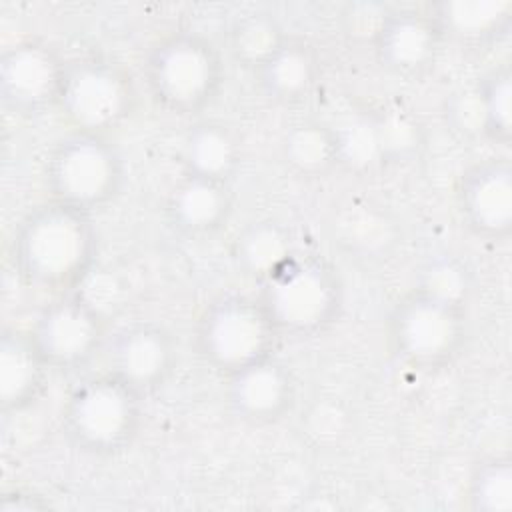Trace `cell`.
<instances>
[{
	"mask_svg": "<svg viewBox=\"0 0 512 512\" xmlns=\"http://www.w3.org/2000/svg\"><path fill=\"white\" fill-rule=\"evenodd\" d=\"M48 364L28 330H2L0 338V408L4 414L30 408L44 392Z\"/></svg>",
	"mask_w": 512,
	"mask_h": 512,
	"instance_id": "17",
	"label": "cell"
},
{
	"mask_svg": "<svg viewBox=\"0 0 512 512\" xmlns=\"http://www.w3.org/2000/svg\"><path fill=\"white\" fill-rule=\"evenodd\" d=\"M468 334L466 304L422 288L402 296L388 316V342L394 356L420 372L450 366L462 354Z\"/></svg>",
	"mask_w": 512,
	"mask_h": 512,
	"instance_id": "4",
	"label": "cell"
},
{
	"mask_svg": "<svg viewBox=\"0 0 512 512\" xmlns=\"http://www.w3.org/2000/svg\"><path fill=\"white\" fill-rule=\"evenodd\" d=\"M232 254L238 268L262 284L296 254V248L288 228L276 220H258L236 236Z\"/></svg>",
	"mask_w": 512,
	"mask_h": 512,
	"instance_id": "20",
	"label": "cell"
},
{
	"mask_svg": "<svg viewBox=\"0 0 512 512\" xmlns=\"http://www.w3.org/2000/svg\"><path fill=\"white\" fill-rule=\"evenodd\" d=\"M456 208L464 226L488 242L512 234V164L506 156L482 158L458 176Z\"/></svg>",
	"mask_w": 512,
	"mask_h": 512,
	"instance_id": "11",
	"label": "cell"
},
{
	"mask_svg": "<svg viewBox=\"0 0 512 512\" xmlns=\"http://www.w3.org/2000/svg\"><path fill=\"white\" fill-rule=\"evenodd\" d=\"M282 158L302 178L328 176L340 166L336 130L320 120H302L290 126L282 138Z\"/></svg>",
	"mask_w": 512,
	"mask_h": 512,
	"instance_id": "21",
	"label": "cell"
},
{
	"mask_svg": "<svg viewBox=\"0 0 512 512\" xmlns=\"http://www.w3.org/2000/svg\"><path fill=\"white\" fill-rule=\"evenodd\" d=\"M444 40L462 46H484L504 38L512 24V4L502 0H458L430 6Z\"/></svg>",
	"mask_w": 512,
	"mask_h": 512,
	"instance_id": "19",
	"label": "cell"
},
{
	"mask_svg": "<svg viewBox=\"0 0 512 512\" xmlns=\"http://www.w3.org/2000/svg\"><path fill=\"white\" fill-rule=\"evenodd\" d=\"M142 400L110 370L82 378L62 406V432L82 454L108 458L130 448L142 426Z\"/></svg>",
	"mask_w": 512,
	"mask_h": 512,
	"instance_id": "3",
	"label": "cell"
},
{
	"mask_svg": "<svg viewBox=\"0 0 512 512\" xmlns=\"http://www.w3.org/2000/svg\"><path fill=\"white\" fill-rule=\"evenodd\" d=\"M98 254L92 214L56 200L34 206L16 226L10 262L22 284L64 294L90 274Z\"/></svg>",
	"mask_w": 512,
	"mask_h": 512,
	"instance_id": "1",
	"label": "cell"
},
{
	"mask_svg": "<svg viewBox=\"0 0 512 512\" xmlns=\"http://www.w3.org/2000/svg\"><path fill=\"white\" fill-rule=\"evenodd\" d=\"M50 372H76L106 344V320L92 300L72 290L56 294L28 328Z\"/></svg>",
	"mask_w": 512,
	"mask_h": 512,
	"instance_id": "9",
	"label": "cell"
},
{
	"mask_svg": "<svg viewBox=\"0 0 512 512\" xmlns=\"http://www.w3.org/2000/svg\"><path fill=\"white\" fill-rule=\"evenodd\" d=\"M284 38L286 32L282 24L270 12L254 10L234 20L228 34V46L232 58L242 68L254 72Z\"/></svg>",
	"mask_w": 512,
	"mask_h": 512,
	"instance_id": "24",
	"label": "cell"
},
{
	"mask_svg": "<svg viewBox=\"0 0 512 512\" xmlns=\"http://www.w3.org/2000/svg\"><path fill=\"white\" fill-rule=\"evenodd\" d=\"M258 298L280 336L312 338L326 332L340 318L344 286L328 262L296 252L260 284Z\"/></svg>",
	"mask_w": 512,
	"mask_h": 512,
	"instance_id": "6",
	"label": "cell"
},
{
	"mask_svg": "<svg viewBox=\"0 0 512 512\" xmlns=\"http://www.w3.org/2000/svg\"><path fill=\"white\" fill-rule=\"evenodd\" d=\"M108 370L144 398L162 388L178 362L170 330L154 322H136L114 334L106 348Z\"/></svg>",
	"mask_w": 512,
	"mask_h": 512,
	"instance_id": "13",
	"label": "cell"
},
{
	"mask_svg": "<svg viewBox=\"0 0 512 512\" xmlns=\"http://www.w3.org/2000/svg\"><path fill=\"white\" fill-rule=\"evenodd\" d=\"M382 160H404L416 152L420 130L416 120L402 110H384L372 116Z\"/></svg>",
	"mask_w": 512,
	"mask_h": 512,
	"instance_id": "26",
	"label": "cell"
},
{
	"mask_svg": "<svg viewBox=\"0 0 512 512\" xmlns=\"http://www.w3.org/2000/svg\"><path fill=\"white\" fill-rule=\"evenodd\" d=\"M234 208L230 184L184 174L168 194L166 218L188 238H206L222 230Z\"/></svg>",
	"mask_w": 512,
	"mask_h": 512,
	"instance_id": "16",
	"label": "cell"
},
{
	"mask_svg": "<svg viewBox=\"0 0 512 512\" xmlns=\"http://www.w3.org/2000/svg\"><path fill=\"white\" fill-rule=\"evenodd\" d=\"M336 138L340 166H348L354 170H370L372 166L384 162L372 116L356 118L354 122L336 130Z\"/></svg>",
	"mask_w": 512,
	"mask_h": 512,
	"instance_id": "25",
	"label": "cell"
},
{
	"mask_svg": "<svg viewBox=\"0 0 512 512\" xmlns=\"http://www.w3.org/2000/svg\"><path fill=\"white\" fill-rule=\"evenodd\" d=\"M480 112V134L500 146L512 140V70L506 62L480 76L474 86Z\"/></svg>",
	"mask_w": 512,
	"mask_h": 512,
	"instance_id": "22",
	"label": "cell"
},
{
	"mask_svg": "<svg viewBox=\"0 0 512 512\" xmlns=\"http://www.w3.org/2000/svg\"><path fill=\"white\" fill-rule=\"evenodd\" d=\"M224 60L216 44L194 30L158 38L144 60V80L158 108L196 116L210 108L224 86Z\"/></svg>",
	"mask_w": 512,
	"mask_h": 512,
	"instance_id": "2",
	"label": "cell"
},
{
	"mask_svg": "<svg viewBox=\"0 0 512 512\" xmlns=\"http://www.w3.org/2000/svg\"><path fill=\"white\" fill-rule=\"evenodd\" d=\"M370 44L384 70L416 78L436 64L444 34L430 8H390Z\"/></svg>",
	"mask_w": 512,
	"mask_h": 512,
	"instance_id": "12",
	"label": "cell"
},
{
	"mask_svg": "<svg viewBox=\"0 0 512 512\" xmlns=\"http://www.w3.org/2000/svg\"><path fill=\"white\" fill-rule=\"evenodd\" d=\"M68 60L44 38H24L0 56V98L22 118L56 110Z\"/></svg>",
	"mask_w": 512,
	"mask_h": 512,
	"instance_id": "10",
	"label": "cell"
},
{
	"mask_svg": "<svg viewBox=\"0 0 512 512\" xmlns=\"http://www.w3.org/2000/svg\"><path fill=\"white\" fill-rule=\"evenodd\" d=\"M294 402V374L276 356L226 376V404L244 424H276L292 410Z\"/></svg>",
	"mask_w": 512,
	"mask_h": 512,
	"instance_id": "14",
	"label": "cell"
},
{
	"mask_svg": "<svg viewBox=\"0 0 512 512\" xmlns=\"http://www.w3.org/2000/svg\"><path fill=\"white\" fill-rule=\"evenodd\" d=\"M136 108V86L114 60L80 56L68 60L56 110L72 130L108 134Z\"/></svg>",
	"mask_w": 512,
	"mask_h": 512,
	"instance_id": "8",
	"label": "cell"
},
{
	"mask_svg": "<svg viewBox=\"0 0 512 512\" xmlns=\"http://www.w3.org/2000/svg\"><path fill=\"white\" fill-rule=\"evenodd\" d=\"M466 500L474 512L512 510V458L508 452L486 454L474 462L466 482Z\"/></svg>",
	"mask_w": 512,
	"mask_h": 512,
	"instance_id": "23",
	"label": "cell"
},
{
	"mask_svg": "<svg viewBox=\"0 0 512 512\" xmlns=\"http://www.w3.org/2000/svg\"><path fill=\"white\" fill-rule=\"evenodd\" d=\"M280 332L258 296L226 292L204 306L194 326V346L204 364L230 376L276 356Z\"/></svg>",
	"mask_w": 512,
	"mask_h": 512,
	"instance_id": "5",
	"label": "cell"
},
{
	"mask_svg": "<svg viewBox=\"0 0 512 512\" xmlns=\"http://www.w3.org/2000/svg\"><path fill=\"white\" fill-rule=\"evenodd\" d=\"M416 288L466 304L468 274L462 264L442 258L428 266V270L422 276V282Z\"/></svg>",
	"mask_w": 512,
	"mask_h": 512,
	"instance_id": "27",
	"label": "cell"
},
{
	"mask_svg": "<svg viewBox=\"0 0 512 512\" xmlns=\"http://www.w3.org/2000/svg\"><path fill=\"white\" fill-rule=\"evenodd\" d=\"M44 182L50 200L92 214L118 198L126 182V166L106 134L70 130L50 148Z\"/></svg>",
	"mask_w": 512,
	"mask_h": 512,
	"instance_id": "7",
	"label": "cell"
},
{
	"mask_svg": "<svg viewBox=\"0 0 512 512\" xmlns=\"http://www.w3.org/2000/svg\"><path fill=\"white\" fill-rule=\"evenodd\" d=\"M44 508H48V502L42 496L28 490H20V488L4 492L0 500L2 512H32V510H44Z\"/></svg>",
	"mask_w": 512,
	"mask_h": 512,
	"instance_id": "28",
	"label": "cell"
},
{
	"mask_svg": "<svg viewBox=\"0 0 512 512\" xmlns=\"http://www.w3.org/2000/svg\"><path fill=\"white\" fill-rule=\"evenodd\" d=\"M252 74L256 86L270 102L294 106L314 92L320 80V56L306 38L286 34Z\"/></svg>",
	"mask_w": 512,
	"mask_h": 512,
	"instance_id": "15",
	"label": "cell"
},
{
	"mask_svg": "<svg viewBox=\"0 0 512 512\" xmlns=\"http://www.w3.org/2000/svg\"><path fill=\"white\" fill-rule=\"evenodd\" d=\"M242 160V138L222 120H198L184 134L182 168L188 176L230 184Z\"/></svg>",
	"mask_w": 512,
	"mask_h": 512,
	"instance_id": "18",
	"label": "cell"
}]
</instances>
